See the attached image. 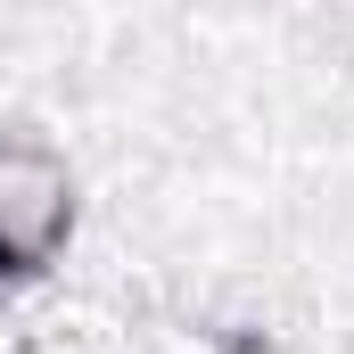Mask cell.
I'll return each mask as SVG.
<instances>
[{"instance_id":"cell-1","label":"cell","mask_w":354,"mask_h":354,"mask_svg":"<svg viewBox=\"0 0 354 354\" xmlns=\"http://www.w3.org/2000/svg\"><path fill=\"white\" fill-rule=\"evenodd\" d=\"M75 223H83L75 165L33 132H0V288L50 280L75 248Z\"/></svg>"}]
</instances>
